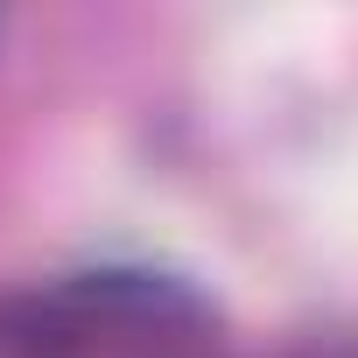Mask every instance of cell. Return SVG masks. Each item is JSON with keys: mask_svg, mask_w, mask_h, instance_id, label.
Segmentation results:
<instances>
[{"mask_svg": "<svg viewBox=\"0 0 358 358\" xmlns=\"http://www.w3.org/2000/svg\"><path fill=\"white\" fill-rule=\"evenodd\" d=\"M211 323V302L155 267H85L36 288H0V358L162 351Z\"/></svg>", "mask_w": 358, "mask_h": 358, "instance_id": "6da1fadb", "label": "cell"}]
</instances>
